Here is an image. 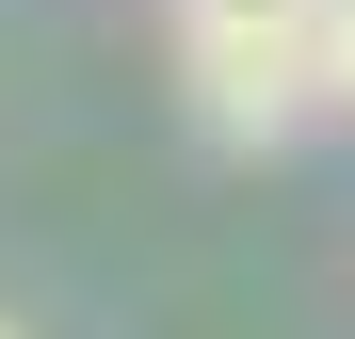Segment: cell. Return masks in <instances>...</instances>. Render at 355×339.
<instances>
[{
  "label": "cell",
  "mask_w": 355,
  "mask_h": 339,
  "mask_svg": "<svg viewBox=\"0 0 355 339\" xmlns=\"http://www.w3.org/2000/svg\"><path fill=\"white\" fill-rule=\"evenodd\" d=\"M323 17L339 0H178V81H194V130L275 146L323 113Z\"/></svg>",
  "instance_id": "obj_1"
},
{
  "label": "cell",
  "mask_w": 355,
  "mask_h": 339,
  "mask_svg": "<svg viewBox=\"0 0 355 339\" xmlns=\"http://www.w3.org/2000/svg\"><path fill=\"white\" fill-rule=\"evenodd\" d=\"M323 113H355V0L323 17Z\"/></svg>",
  "instance_id": "obj_2"
},
{
  "label": "cell",
  "mask_w": 355,
  "mask_h": 339,
  "mask_svg": "<svg viewBox=\"0 0 355 339\" xmlns=\"http://www.w3.org/2000/svg\"><path fill=\"white\" fill-rule=\"evenodd\" d=\"M0 339H17V323H0Z\"/></svg>",
  "instance_id": "obj_3"
}]
</instances>
